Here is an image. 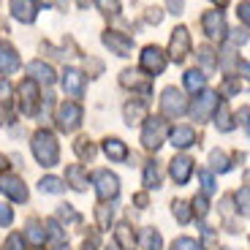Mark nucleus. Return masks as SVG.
Returning <instances> with one entry per match:
<instances>
[{"mask_svg": "<svg viewBox=\"0 0 250 250\" xmlns=\"http://www.w3.org/2000/svg\"><path fill=\"white\" fill-rule=\"evenodd\" d=\"M33 155L41 166H55L60 161V147H57V139L49 131H38L33 136Z\"/></svg>", "mask_w": 250, "mask_h": 250, "instance_id": "1", "label": "nucleus"}, {"mask_svg": "<svg viewBox=\"0 0 250 250\" xmlns=\"http://www.w3.org/2000/svg\"><path fill=\"white\" fill-rule=\"evenodd\" d=\"M169 125H166V120L163 117H147V123H144L142 128V144L147 147V150H161V144L166 142V136H169Z\"/></svg>", "mask_w": 250, "mask_h": 250, "instance_id": "2", "label": "nucleus"}, {"mask_svg": "<svg viewBox=\"0 0 250 250\" xmlns=\"http://www.w3.org/2000/svg\"><path fill=\"white\" fill-rule=\"evenodd\" d=\"M161 112L163 117H182L188 112V98L177 87H166L161 98Z\"/></svg>", "mask_w": 250, "mask_h": 250, "instance_id": "3", "label": "nucleus"}, {"mask_svg": "<svg viewBox=\"0 0 250 250\" xmlns=\"http://www.w3.org/2000/svg\"><path fill=\"white\" fill-rule=\"evenodd\" d=\"M79 123H82V106L74 104V101H65L60 106V112H57V128L71 133L74 128H79Z\"/></svg>", "mask_w": 250, "mask_h": 250, "instance_id": "4", "label": "nucleus"}, {"mask_svg": "<svg viewBox=\"0 0 250 250\" xmlns=\"http://www.w3.org/2000/svg\"><path fill=\"white\" fill-rule=\"evenodd\" d=\"M95 193H98L101 201L114 199V196L120 193V180L112 174V171H106V169L95 171Z\"/></svg>", "mask_w": 250, "mask_h": 250, "instance_id": "5", "label": "nucleus"}, {"mask_svg": "<svg viewBox=\"0 0 250 250\" xmlns=\"http://www.w3.org/2000/svg\"><path fill=\"white\" fill-rule=\"evenodd\" d=\"M188 52H190V33H188V27H174L169 41V57L174 62H182L188 57Z\"/></svg>", "mask_w": 250, "mask_h": 250, "instance_id": "6", "label": "nucleus"}, {"mask_svg": "<svg viewBox=\"0 0 250 250\" xmlns=\"http://www.w3.org/2000/svg\"><path fill=\"white\" fill-rule=\"evenodd\" d=\"M218 98H220L218 93H201L199 98L193 101V106H190V114H193V120H199V123H207V120L212 117L215 109L220 106Z\"/></svg>", "mask_w": 250, "mask_h": 250, "instance_id": "7", "label": "nucleus"}, {"mask_svg": "<svg viewBox=\"0 0 250 250\" xmlns=\"http://www.w3.org/2000/svg\"><path fill=\"white\" fill-rule=\"evenodd\" d=\"M163 68H166V55H163V49H158V46H144L142 52V71L150 76H158L163 74Z\"/></svg>", "mask_w": 250, "mask_h": 250, "instance_id": "8", "label": "nucleus"}, {"mask_svg": "<svg viewBox=\"0 0 250 250\" xmlns=\"http://www.w3.org/2000/svg\"><path fill=\"white\" fill-rule=\"evenodd\" d=\"M104 44H106L117 57H128L133 49V38L125 36V33H117V30H106L104 33Z\"/></svg>", "mask_w": 250, "mask_h": 250, "instance_id": "9", "label": "nucleus"}, {"mask_svg": "<svg viewBox=\"0 0 250 250\" xmlns=\"http://www.w3.org/2000/svg\"><path fill=\"white\" fill-rule=\"evenodd\" d=\"M201 27H204V33L209 38H226V19H223V14L215 8V11H207L204 17H201Z\"/></svg>", "mask_w": 250, "mask_h": 250, "instance_id": "10", "label": "nucleus"}, {"mask_svg": "<svg viewBox=\"0 0 250 250\" xmlns=\"http://www.w3.org/2000/svg\"><path fill=\"white\" fill-rule=\"evenodd\" d=\"M169 174H171V180H174L177 185H185V182L190 180V174H193V158H188V155L171 158Z\"/></svg>", "mask_w": 250, "mask_h": 250, "instance_id": "11", "label": "nucleus"}, {"mask_svg": "<svg viewBox=\"0 0 250 250\" xmlns=\"http://www.w3.org/2000/svg\"><path fill=\"white\" fill-rule=\"evenodd\" d=\"M169 142L174 144L177 150H188V147H193L196 144V131L190 125H177L169 131Z\"/></svg>", "mask_w": 250, "mask_h": 250, "instance_id": "12", "label": "nucleus"}, {"mask_svg": "<svg viewBox=\"0 0 250 250\" xmlns=\"http://www.w3.org/2000/svg\"><path fill=\"white\" fill-rule=\"evenodd\" d=\"M62 90L68 95H74V98H79L82 90H84V74L76 68H65L62 71Z\"/></svg>", "mask_w": 250, "mask_h": 250, "instance_id": "13", "label": "nucleus"}, {"mask_svg": "<svg viewBox=\"0 0 250 250\" xmlns=\"http://www.w3.org/2000/svg\"><path fill=\"white\" fill-rule=\"evenodd\" d=\"M0 190L14 201H27V188L19 177H0Z\"/></svg>", "mask_w": 250, "mask_h": 250, "instance_id": "14", "label": "nucleus"}, {"mask_svg": "<svg viewBox=\"0 0 250 250\" xmlns=\"http://www.w3.org/2000/svg\"><path fill=\"white\" fill-rule=\"evenodd\" d=\"M120 82H123L125 87L142 90V93H150L152 90V76H142V74H136V71H123V74H120Z\"/></svg>", "mask_w": 250, "mask_h": 250, "instance_id": "15", "label": "nucleus"}, {"mask_svg": "<svg viewBox=\"0 0 250 250\" xmlns=\"http://www.w3.org/2000/svg\"><path fill=\"white\" fill-rule=\"evenodd\" d=\"M27 74L33 76L36 84H52V82H55V71H52V65H46V62H41V60H33L30 65H27Z\"/></svg>", "mask_w": 250, "mask_h": 250, "instance_id": "16", "label": "nucleus"}, {"mask_svg": "<svg viewBox=\"0 0 250 250\" xmlns=\"http://www.w3.org/2000/svg\"><path fill=\"white\" fill-rule=\"evenodd\" d=\"M19 95H25V104H22V112L25 114H33L36 112V104H38V84L33 79L22 82V87H19Z\"/></svg>", "mask_w": 250, "mask_h": 250, "instance_id": "17", "label": "nucleus"}, {"mask_svg": "<svg viewBox=\"0 0 250 250\" xmlns=\"http://www.w3.org/2000/svg\"><path fill=\"white\" fill-rule=\"evenodd\" d=\"M19 68V55L14 46L3 44L0 46V74H14Z\"/></svg>", "mask_w": 250, "mask_h": 250, "instance_id": "18", "label": "nucleus"}, {"mask_svg": "<svg viewBox=\"0 0 250 250\" xmlns=\"http://www.w3.org/2000/svg\"><path fill=\"white\" fill-rule=\"evenodd\" d=\"M65 180H68V185L74 190H84L87 188V171H84L82 163H71L68 169H65Z\"/></svg>", "mask_w": 250, "mask_h": 250, "instance_id": "19", "label": "nucleus"}, {"mask_svg": "<svg viewBox=\"0 0 250 250\" xmlns=\"http://www.w3.org/2000/svg\"><path fill=\"white\" fill-rule=\"evenodd\" d=\"M11 11L19 22H25L30 25L33 19H36V6H33V0H11Z\"/></svg>", "mask_w": 250, "mask_h": 250, "instance_id": "20", "label": "nucleus"}, {"mask_svg": "<svg viewBox=\"0 0 250 250\" xmlns=\"http://www.w3.org/2000/svg\"><path fill=\"white\" fill-rule=\"evenodd\" d=\"M142 120H147V104L133 98L131 104H125V123L128 125H139Z\"/></svg>", "mask_w": 250, "mask_h": 250, "instance_id": "21", "label": "nucleus"}, {"mask_svg": "<svg viewBox=\"0 0 250 250\" xmlns=\"http://www.w3.org/2000/svg\"><path fill=\"white\" fill-rule=\"evenodd\" d=\"M104 152L109 155V161H117V163H123L125 158H128V147H125V142H120V139H106L104 142Z\"/></svg>", "mask_w": 250, "mask_h": 250, "instance_id": "22", "label": "nucleus"}, {"mask_svg": "<svg viewBox=\"0 0 250 250\" xmlns=\"http://www.w3.org/2000/svg\"><path fill=\"white\" fill-rule=\"evenodd\" d=\"M163 182V171L158 166V161H150L147 163V169H144V185L150 188V190H158Z\"/></svg>", "mask_w": 250, "mask_h": 250, "instance_id": "23", "label": "nucleus"}, {"mask_svg": "<svg viewBox=\"0 0 250 250\" xmlns=\"http://www.w3.org/2000/svg\"><path fill=\"white\" fill-rule=\"evenodd\" d=\"M204 84H207L204 71L190 68V71L185 74V87H188V93H201V90H204Z\"/></svg>", "mask_w": 250, "mask_h": 250, "instance_id": "24", "label": "nucleus"}, {"mask_svg": "<svg viewBox=\"0 0 250 250\" xmlns=\"http://www.w3.org/2000/svg\"><path fill=\"white\" fill-rule=\"evenodd\" d=\"M215 125H218V131H223V133H229L234 128L231 112H229V106H226V104H220V106L215 109Z\"/></svg>", "mask_w": 250, "mask_h": 250, "instance_id": "25", "label": "nucleus"}, {"mask_svg": "<svg viewBox=\"0 0 250 250\" xmlns=\"http://www.w3.org/2000/svg\"><path fill=\"white\" fill-rule=\"evenodd\" d=\"M142 250H161V234L155 229H144L142 231Z\"/></svg>", "mask_w": 250, "mask_h": 250, "instance_id": "26", "label": "nucleus"}, {"mask_svg": "<svg viewBox=\"0 0 250 250\" xmlns=\"http://www.w3.org/2000/svg\"><path fill=\"white\" fill-rule=\"evenodd\" d=\"M38 190H41V193H62V190H65V185H62L57 177H41Z\"/></svg>", "mask_w": 250, "mask_h": 250, "instance_id": "27", "label": "nucleus"}, {"mask_svg": "<svg viewBox=\"0 0 250 250\" xmlns=\"http://www.w3.org/2000/svg\"><path fill=\"white\" fill-rule=\"evenodd\" d=\"M209 163H212V171H220V174H226V171L231 169V163H229L226 152H220V150H215L212 155H209Z\"/></svg>", "mask_w": 250, "mask_h": 250, "instance_id": "28", "label": "nucleus"}, {"mask_svg": "<svg viewBox=\"0 0 250 250\" xmlns=\"http://www.w3.org/2000/svg\"><path fill=\"white\" fill-rule=\"evenodd\" d=\"M117 242L123 245L125 250L133 248V231H131V226H128V223H120L117 226Z\"/></svg>", "mask_w": 250, "mask_h": 250, "instance_id": "29", "label": "nucleus"}, {"mask_svg": "<svg viewBox=\"0 0 250 250\" xmlns=\"http://www.w3.org/2000/svg\"><path fill=\"white\" fill-rule=\"evenodd\" d=\"M25 237L30 239L33 245H44V239H46V231H41V226L36 223V220H30V226H27V231H25Z\"/></svg>", "mask_w": 250, "mask_h": 250, "instance_id": "30", "label": "nucleus"}, {"mask_svg": "<svg viewBox=\"0 0 250 250\" xmlns=\"http://www.w3.org/2000/svg\"><path fill=\"white\" fill-rule=\"evenodd\" d=\"M234 201H237V209L245 215V218H250V188H242L237 196H234Z\"/></svg>", "mask_w": 250, "mask_h": 250, "instance_id": "31", "label": "nucleus"}, {"mask_svg": "<svg viewBox=\"0 0 250 250\" xmlns=\"http://www.w3.org/2000/svg\"><path fill=\"white\" fill-rule=\"evenodd\" d=\"M171 212H174V218L180 220V223H188L193 209H190V207H188L185 201H174V204H171Z\"/></svg>", "mask_w": 250, "mask_h": 250, "instance_id": "32", "label": "nucleus"}, {"mask_svg": "<svg viewBox=\"0 0 250 250\" xmlns=\"http://www.w3.org/2000/svg\"><path fill=\"white\" fill-rule=\"evenodd\" d=\"M171 250H204L196 239H190V237H180V239H174L171 242Z\"/></svg>", "mask_w": 250, "mask_h": 250, "instance_id": "33", "label": "nucleus"}, {"mask_svg": "<svg viewBox=\"0 0 250 250\" xmlns=\"http://www.w3.org/2000/svg\"><path fill=\"white\" fill-rule=\"evenodd\" d=\"M74 150H76V155H79V158H87V161H93V155H95L93 144H90L87 139H79V142L74 144Z\"/></svg>", "mask_w": 250, "mask_h": 250, "instance_id": "34", "label": "nucleus"}, {"mask_svg": "<svg viewBox=\"0 0 250 250\" xmlns=\"http://www.w3.org/2000/svg\"><path fill=\"white\" fill-rule=\"evenodd\" d=\"M190 209H193V212L199 215V218H204V215L209 212V201H207V196H204V193L196 196V199L190 201Z\"/></svg>", "mask_w": 250, "mask_h": 250, "instance_id": "35", "label": "nucleus"}, {"mask_svg": "<svg viewBox=\"0 0 250 250\" xmlns=\"http://www.w3.org/2000/svg\"><path fill=\"white\" fill-rule=\"evenodd\" d=\"M57 218H60V220H68V223H79V212H76L71 204H60V209H57Z\"/></svg>", "mask_w": 250, "mask_h": 250, "instance_id": "36", "label": "nucleus"}, {"mask_svg": "<svg viewBox=\"0 0 250 250\" xmlns=\"http://www.w3.org/2000/svg\"><path fill=\"white\" fill-rule=\"evenodd\" d=\"M199 60H201V65H204V68H215V65H218L215 52L209 49V46H201V49H199Z\"/></svg>", "mask_w": 250, "mask_h": 250, "instance_id": "37", "label": "nucleus"}, {"mask_svg": "<svg viewBox=\"0 0 250 250\" xmlns=\"http://www.w3.org/2000/svg\"><path fill=\"white\" fill-rule=\"evenodd\" d=\"M46 237L55 239V242H62V239H65V234L60 231V223H57V220H49V223H46Z\"/></svg>", "mask_w": 250, "mask_h": 250, "instance_id": "38", "label": "nucleus"}, {"mask_svg": "<svg viewBox=\"0 0 250 250\" xmlns=\"http://www.w3.org/2000/svg\"><path fill=\"white\" fill-rule=\"evenodd\" d=\"M109 223H112V207L101 204L98 207V226L101 229H109Z\"/></svg>", "mask_w": 250, "mask_h": 250, "instance_id": "39", "label": "nucleus"}, {"mask_svg": "<svg viewBox=\"0 0 250 250\" xmlns=\"http://www.w3.org/2000/svg\"><path fill=\"white\" fill-rule=\"evenodd\" d=\"M201 237H204L207 250H215V248H218V237H215V231L209 229V226H201Z\"/></svg>", "mask_w": 250, "mask_h": 250, "instance_id": "40", "label": "nucleus"}, {"mask_svg": "<svg viewBox=\"0 0 250 250\" xmlns=\"http://www.w3.org/2000/svg\"><path fill=\"white\" fill-rule=\"evenodd\" d=\"M237 17H239V22H242V25L250 27V0H242V3L237 6Z\"/></svg>", "mask_w": 250, "mask_h": 250, "instance_id": "41", "label": "nucleus"}, {"mask_svg": "<svg viewBox=\"0 0 250 250\" xmlns=\"http://www.w3.org/2000/svg\"><path fill=\"white\" fill-rule=\"evenodd\" d=\"M199 177H201V188H204V196H207V193H215V180H212V174H209V171H199Z\"/></svg>", "mask_w": 250, "mask_h": 250, "instance_id": "42", "label": "nucleus"}, {"mask_svg": "<svg viewBox=\"0 0 250 250\" xmlns=\"http://www.w3.org/2000/svg\"><path fill=\"white\" fill-rule=\"evenodd\" d=\"M6 250H25V237L22 234H11L6 242Z\"/></svg>", "mask_w": 250, "mask_h": 250, "instance_id": "43", "label": "nucleus"}, {"mask_svg": "<svg viewBox=\"0 0 250 250\" xmlns=\"http://www.w3.org/2000/svg\"><path fill=\"white\" fill-rule=\"evenodd\" d=\"M95 3H98V8L104 14H117L120 11V3L117 0H95Z\"/></svg>", "mask_w": 250, "mask_h": 250, "instance_id": "44", "label": "nucleus"}, {"mask_svg": "<svg viewBox=\"0 0 250 250\" xmlns=\"http://www.w3.org/2000/svg\"><path fill=\"white\" fill-rule=\"evenodd\" d=\"M231 44H245L248 41V30H231Z\"/></svg>", "mask_w": 250, "mask_h": 250, "instance_id": "45", "label": "nucleus"}, {"mask_svg": "<svg viewBox=\"0 0 250 250\" xmlns=\"http://www.w3.org/2000/svg\"><path fill=\"white\" fill-rule=\"evenodd\" d=\"M11 220H14V212L8 209V207H0V223H3V226H11Z\"/></svg>", "mask_w": 250, "mask_h": 250, "instance_id": "46", "label": "nucleus"}, {"mask_svg": "<svg viewBox=\"0 0 250 250\" xmlns=\"http://www.w3.org/2000/svg\"><path fill=\"white\" fill-rule=\"evenodd\" d=\"M11 98V84L6 79H0V101H8Z\"/></svg>", "mask_w": 250, "mask_h": 250, "instance_id": "47", "label": "nucleus"}, {"mask_svg": "<svg viewBox=\"0 0 250 250\" xmlns=\"http://www.w3.org/2000/svg\"><path fill=\"white\" fill-rule=\"evenodd\" d=\"M161 19H163L161 8H150V11H147V22H152V25H158Z\"/></svg>", "mask_w": 250, "mask_h": 250, "instance_id": "48", "label": "nucleus"}, {"mask_svg": "<svg viewBox=\"0 0 250 250\" xmlns=\"http://www.w3.org/2000/svg\"><path fill=\"white\" fill-rule=\"evenodd\" d=\"M237 117H239V123H242V125H250V106H242L237 112Z\"/></svg>", "mask_w": 250, "mask_h": 250, "instance_id": "49", "label": "nucleus"}, {"mask_svg": "<svg viewBox=\"0 0 250 250\" xmlns=\"http://www.w3.org/2000/svg\"><path fill=\"white\" fill-rule=\"evenodd\" d=\"M171 8V14H182V0H166Z\"/></svg>", "mask_w": 250, "mask_h": 250, "instance_id": "50", "label": "nucleus"}, {"mask_svg": "<svg viewBox=\"0 0 250 250\" xmlns=\"http://www.w3.org/2000/svg\"><path fill=\"white\" fill-rule=\"evenodd\" d=\"M237 90H239V84L234 79H229V82H226V87H223V93L229 95V93H237Z\"/></svg>", "mask_w": 250, "mask_h": 250, "instance_id": "51", "label": "nucleus"}, {"mask_svg": "<svg viewBox=\"0 0 250 250\" xmlns=\"http://www.w3.org/2000/svg\"><path fill=\"white\" fill-rule=\"evenodd\" d=\"M239 74L250 79V62H239Z\"/></svg>", "mask_w": 250, "mask_h": 250, "instance_id": "52", "label": "nucleus"}, {"mask_svg": "<svg viewBox=\"0 0 250 250\" xmlns=\"http://www.w3.org/2000/svg\"><path fill=\"white\" fill-rule=\"evenodd\" d=\"M133 201H136L139 207H147V196H144V193H139V196H136V199H133Z\"/></svg>", "mask_w": 250, "mask_h": 250, "instance_id": "53", "label": "nucleus"}, {"mask_svg": "<svg viewBox=\"0 0 250 250\" xmlns=\"http://www.w3.org/2000/svg\"><path fill=\"white\" fill-rule=\"evenodd\" d=\"M8 169V163H6V155H0V171H6Z\"/></svg>", "mask_w": 250, "mask_h": 250, "instance_id": "54", "label": "nucleus"}, {"mask_svg": "<svg viewBox=\"0 0 250 250\" xmlns=\"http://www.w3.org/2000/svg\"><path fill=\"white\" fill-rule=\"evenodd\" d=\"M82 250H95V245H93V239H90V242H84V245H82Z\"/></svg>", "mask_w": 250, "mask_h": 250, "instance_id": "55", "label": "nucleus"}, {"mask_svg": "<svg viewBox=\"0 0 250 250\" xmlns=\"http://www.w3.org/2000/svg\"><path fill=\"white\" fill-rule=\"evenodd\" d=\"M6 123V112H3V109H0V125Z\"/></svg>", "mask_w": 250, "mask_h": 250, "instance_id": "56", "label": "nucleus"}, {"mask_svg": "<svg viewBox=\"0 0 250 250\" xmlns=\"http://www.w3.org/2000/svg\"><path fill=\"white\" fill-rule=\"evenodd\" d=\"M212 3H218V6H220V8H223V6H226V3H229V0H212Z\"/></svg>", "mask_w": 250, "mask_h": 250, "instance_id": "57", "label": "nucleus"}, {"mask_svg": "<svg viewBox=\"0 0 250 250\" xmlns=\"http://www.w3.org/2000/svg\"><path fill=\"white\" fill-rule=\"evenodd\" d=\"M44 3H52V0H44Z\"/></svg>", "mask_w": 250, "mask_h": 250, "instance_id": "58", "label": "nucleus"}]
</instances>
